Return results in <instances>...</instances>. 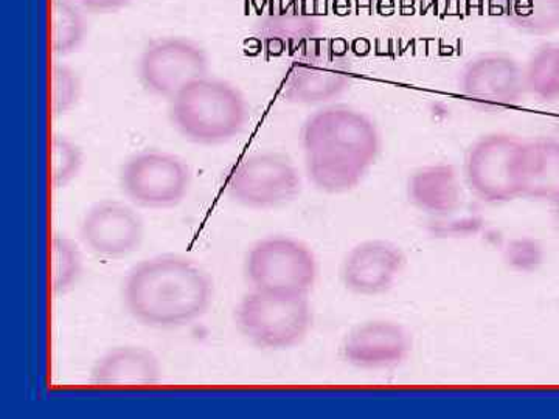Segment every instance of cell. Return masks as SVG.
Segmentation results:
<instances>
[{"label":"cell","mask_w":559,"mask_h":419,"mask_svg":"<svg viewBox=\"0 0 559 419\" xmlns=\"http://www.w3.org/2000/svg\"><path fill=\"white\" fill-rule=\"evenodd\" d=\"M84 167V153L79 143L62 134L50 140V182L55 190L64 189L79 178Z\"/></svg>","instance_id":"603a6c76"},{"label":"cell","mask_w":559,"mask_h":419,"mask_svg":"<svg viewBox=\"0 0 559 419\" xmlns=\"http://www.w3.org/2000/svg\"><path fill=\"white\" fill-rule=\"evenodd\" d=\"M551 204H554V223L555 226H557V229L559 230V196L557 197V200L551 202Z\"/></svg>","instance_id":"484cf974"},{"label":"cell","mask_w":559,"mask_h":419,"mask_svg":"<svg viewBox=\"0 0 559 419\" xmlns=\"http://www.w3.org/2000/svg\"><path fill=\"white\" fill-rule=\"evenodd\" d=\"M235 325L250 344L261 349L293 348L310 333V300L308 296L252 289L235 308Z\"/></svg>","instance_id":"277c9868"},{"label":"cell","mask_w":559,"mask_h":419,"mask_svg":"<svg viewBox=\"0 0 559 419\" xmlns=\"http://www.w3.org/2000/svg\"><path fill=\"white\" fill-rule=\"evenodd\" d=\"M407 193L415 207L430 215L455 212L462 201L457 171L447 164L419 168L411 176Z\"/></svg>","instance_id":"2e32d148"},{"label":"cell","mask_w":559,"mask_h":419,"mask_svg":"<svg viewBox=\"0 0 559 419\" xmlns=\"http://www.w3.org/2000/svg\"><path fill=\"white\" fill-rule=\"evenodd\" d=\"M245 272L252 289L283 296H308L318 279V260L299 240L270 237L250 248Z\"/></svg>","instance_id":"5b68a950"},{"label":"cell","mask_w":559,"mask_h":419,"mask_svg":"<svg viewBox=\"0 0 559 419\" xmlns=\"http://www.w3.org/2000/svg\"><path fill=\"white\" fill-rule=\"evenodd\" d=\"M525 89L543 101L559 98V43L540 46L524 68Z\"/></svg>","instance_id":"44dd1931"},{"label":"cell","mask_w":559,"mask_h":419,"mask_svg":"<svg viewBox=\"0 0 559 419\" xmlns=\"http://www.w3.org/2000/svg\"><path fill=\"white\" fill-rule=\"evenodd\" d=\"M318 17L297 5L274 10L259 24V38L275 51L288 50L318 35Z\"/></svg>","instance_id":"ac0fdd59"},{"label":"cell","mask_w":559,"mask_h":419,"mask_svg":"<svg viewBox=\"0 0 559 419\" xmlns=\"http://www.w3.org/2000/svg\"><path fill=\"white\" fill-rule=\"evenodd\" d=\"M120 189L145 208H170L189 194L191 170L187 161L165 151H143L121 165Z\"/></svg>","instance_id":"8992f818"},{"label":"cell","mask_w":559,"mask_h":419,"mask_svg":"<svg viewBox=\"0 0 559 419\" xmlns=\"http://www.w3.org/2000/svg\"><path fill=\"white\" fill-rule=\"evenodd\" d=\"M406 266V256L389 241H364L355 246L341 266V278L349 292L381 296L393 288Z\"/></svg>","instance_id":"5bb4252c"},{"label":"cell","mask_w":559,"mask_h":419,"mask_svg":"<svg viewBox=\"0 0 559 419\" xmlns=\"http://www.w3.org/2000/svg\"><path fill=\"white\" fill-rule=\"evenodd\" d=\"M76 5L92 14H112L128 9L132 0H73Z\"/></svg>","instance_id":"d4e9b609"},{"label":"cell","mask_w":559,"mask_h":419,"mask_svg":"<svg viewBox=\"0 0 559 419\" xmlns=\"http://www.w3.org/2000/svg\"><path fill=\"white\" fill-rule=\"evenodd\" d=\"M87 33L86 11L73 0H51L50 49L55 58H66L79 51Z\"/></svg>","instance_id":"d6986e66"},{"label":"cell","mask_w":559,"mask_h":419,"mask_svg":"<svg viewBox=\"0 0 559 419\" xmlns=\"http://www.w3.org/2000/svg\"><path fill=\"white\" fill-rule=\"evenodd\" d=\"M308 179L329 194L348 193L362 182L381 151V134L367 113L349 106H329L301 128Z\"/></svg>","instance_id":"6da1fadb"},{"label":"cell","mask_w":559,"mask_h":419,"mask_svg":"<svg viewBox=\"0 0 559 419\" xmlns=\"http://www.w3.org/2000/svg\"><path fill=\"white\" fill-rule=\"evenodd\" d=\"M160 362L150 349L117 347L109 349L91 370L92 384L98 387H153L160 381Z\"/></svg>","instance_id":"9a60e30c"},{"label":"cell","mask_w":559,"mask_h":419,"mask_svg":"<svg viewBox=\"0 0 559 419\" xmlns=\"http://www.w3.org/2000/svg\"><path fill=\"white\" fill-rule=\"evenodd\" d=\"M500 14L510 27L528 35L559 31V0H498Z\"/></svg>","instance_id":"ffe728a7"},{"label":"cell","mask_w":559,"mask_h":419,"mask_svg":"<svg viewBox=\"0 0 559 419\" xmlns=\"http://www.w3.org/2000/svg\"><path fill=\"white\" fill-rule=\"evenodd\" d=\"M522 196L554 202L559 196V140L524 142L521 161Z\"/></svg>","instance_id":"e0dca14e"},{"label":"cell","mask_w":559,"mask_h":419,"mask_svg":"<svg viewBox=\"0 0 559 419\" xmlns=\"http://www.w3.org/2000/svg\"><path fill=\"white\" fill-rule=\"evenodd\" d=\"M412 337L392 320H370L349 331L342 342V358L364 370L392 369L409 358Z\"/></svg>","instance_id":"4fadbf2b"},{"label":"cell","mask_w":559,"mask_h":419,"mask_svg":"<svg viewBox=\"0 0 559 419\" xmlns=\"http://www.w3.org/2000/svg\"><path fill=\"white\" fill-rule=\"evenodd\" d=\"M173 128L198 145H223L241 134L249 105L237 86L213 76L194 81L170 100Z\"/></svg>","instance_id":"3957f363"},{"label":"cell","mask_w":559,"mask_h":419,"mask_svg":"<svg viewBox=\"0 0 559 419\" xmlns=\"http://www.w3.org/2000/svg\"><path fill=\"white\" fill-rule=\"evenodd\" d=\"M212 300V279L197 263L180 255L142 261L123 283L124 308L150 328L190 325L209 311Z\"/></svg>","instance_id":"7a4b0ae2"},{"label":"cell","mask_w":559,"mask_h":419,"mask_svg":"<svg viewBox=\"0 0 559 419\" xmlns=\"http://www.w3.org/2000/svg\"><path fill=\"white\" fill-rule=\"evenodd\" d=\"M50 282L55 296H64L79 285L83 277V253L75 241L55 234L50 242Z\"/></svg>","instance_id":"7402d4cb"},{"label":"cell","mask_w":559,"mask_h":419,"mask_svg":"<svg viewBox=\"0 0 559 419\" xmlns=\"http://www.w3.org/2000/svg\"><path fill=\"white\" fill-rule=\"evenodd\" d=\"M80 237L95 256L119 260L130 256L142 246L145 224L131 205L120 201H102L84 213Z\"/></svg>","instance_id":"8fae6325"},{"label":"cell","mask_w":559,"mask_h":419,"mask_svg":"<svg viewBox=\"0 0 559 419\" xmlns=\"http://www.w3.org/2000/svg\"><path fill=\"white\" fill-rule=\"evenodd\" d=\"M353 79L352 61L341 51L307 50L293 62L283 97L294 105H329L349 89Z\"/></svg>","instance_id":"30bf717a"},{"label":"cell","mask_w":559,"mask_h":419,"mask_svg":"<svg viewBox=\"0 0 559 419\" xmlns=\"http://www.w3.org/2000/svg\"><path fill=\"white\" fill-rule=\"evenodd\" d=\"M50 83V106L53 117L66 116L79 106L83 97V80L75 69L64 62L55 61L51 65Z\"/></svg>","instance_id":"cb8c5ba5"},{"label":"cell","mask_w":559,"mask_h":419,"mask_svg":"<svg viewBox=\"0 0 559 419\" xmlns=\"http://www.w3.org/2000/svg\"><path fill=\"white\" fill-rule=\"evenodd\" d=\"M524 142L509 134H489L471 146L465 160L469 189L481 201L500 204L522 196Z\"/></svg>","instance_id":"ba28073f"},{"label":"cell","mask_w":559,"mask_h":419,"mask_svg":"<svg viewBox=\"0 0 559 419\" xmlns=\"http://www.w3.org/2000/svg\"><path fill=\"white\" fill-rule=\"evenodd\" d=\"M462 92L466 100L485 110L514 108L524 97V69L510 55L487 53L463 69Z\"/></svg>","instance_id":"7c38bea8"},{"label":"cell","mask_w":559,"mask_h":419,"mask_svg":"<svg viewBox=\"0 0 559 419\" xmlns=\"http://www.w3.org/2000/svg\"><path fill=\"white\" fill-rule=\"evenodd\" d=\"M209 72L207 51L197 40L183 36L154 39L143 49L138 62L143 89L168 101Z\"/></svg>","instance_id":"52a82bcc"},{"label":"cell","mask_w":559,"mask_h":419,"mask_svg":"<svg viewBox=\"0 0 559 419\" xmlns=\"http://www.w3.org/2000/svg\"><path fill=\"white\" fill-rule=\"evenodd\" d=\"M301 191L296 165L277 153L246 157L231 171L227 182L230 200L250 208H275L289 204Z\"/></svg>","instance_id":"9c48e42d"}]
</instances>
